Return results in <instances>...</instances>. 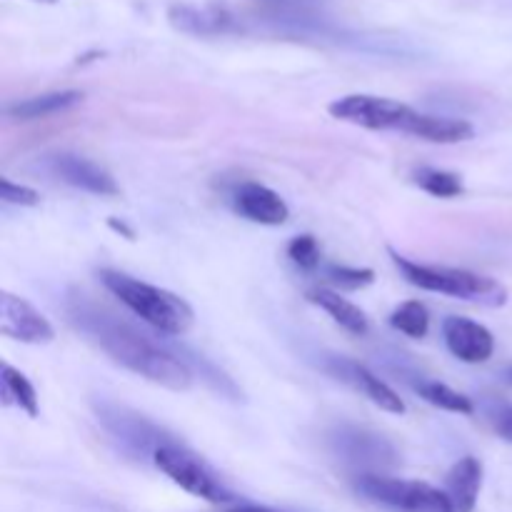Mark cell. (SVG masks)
Here are the masks:
<instances>
[{"label": "cell", "instance_id": "obj_1", "mask_svg": "<svg viewBox=\"0 0 512 512\" xmlns=\"http://www.w3.org/2000/svg\"><path fill=\"white\" fill-rule=\"evenodd\" d=\"M70 323L80 330L88 340H93L105 355L118 365L128 368L140 378L158 383L168 390H188L193 385V373L188 365L175 353L165 350L163 345L153 343L148 335L140 333L133 325L123 323L115 315L105 313L90 300L73 298L68 303Z\"/></svg>", "mask_w": 512, "mask_h": 512}, {"label": "cell", "instance_id": "obj_2", "mask_svg": "<svg viewBox=\"0 0 512 512\" xmlns=\"http://www.w3.org/2000/svg\"><path fill=\"white\" fill-rule=\"evenodd\" d=\"M100 280L125 308L133 310L143 323L153 325L158 333L183 335L193 328V308L175 293L118 270H100Z\"/></svg>", "mask_w": 512, "mask_h": 512}, {"label": "cell", "instance_id": "obj_3", "mask_svg": "<svg viewBox=\"0 0 512 512\" xmlns=\"http://www.w3.org/2000/svg\"><path fill=\"white\" fill-rule=\"evenodd\" d=\"M390 255H393V263L398 265L400 273L405 275V280L413 283L415 288L430 290V293L453 295V298L488 305V308H500V305L508 303V290H505V285H500L498 280L468 273V270L420 265L398 253Z\"/></svg>", "mask_w": 512, "mask_h": 512}, {"label": "cell", "instance_id": "obj_4", "mask_svg": "<svg viewBox=\"0 0 512 512\" xmlns=\"http://www.w3.org/2000/svg\"><path fill=\"white\" fill-rule=\"evenodd\" d=\"M153 465L160 473L168 475L178 488L195 495V498L208 500L213 505H225L235 500V495L225 488L223 480L215 475V470L205 460H200L198 455L185 450L183 445H160L153 453Z\"/></svg>", "mask_w": 512, "mask_h": 512}, {"label": "cell", "instance_id": "obj_5", "mask_svg": "<svg viewBox=\"0 0 512 512\" xmlns=\"http://www.w3.org/2000/svg\"><path fill=\"white\" fill-rule=\"evenodd\" d=\"M355 488L373 503L388 505V508L400 512H453V505L443 490L420 483V480L365 473L360 475Z\"/></svg>", "mask_w": 512, "mask_h": 512}, {"label": "cell", "instance_id": "obj_6", "mask_svg": "<svg viewBox=\"0 0 512 512\" xmlns=\"http://www.w3.org/2000/svg\"><path fill=\"white\" fill-rule=\"evenodd\" d=\"M330 115L343 123L360 125L370 130H400L415 113L410 105L393 98H378V95H345V98L330 103Z\"/></svg>", "mask_w": 512, "mask_h": 512}, {"label": "cell", "instance_id": "obj_7", "mask_svg": "<svg viewBox=\"0 0 512 512\" xmlns=\"http://www.w3.org/2000/svg\"><path fill=\"white\" fill-rule=\"evenodd\" d=\"M0 333L5 338L30 345H45L55 338V330L48 318L38 313L28 300L13 293L0 295Z\"/></svg>", "mask_w": 512, "mask_h": 512}, {"label": "cell", "instance_id": "obj_8", "mask_svg": "<svg viewBox=\"0 0 512 512\" xmlns=\"http://www.w3.org/2000/svg\"><path fill=\"white\" fill-rule=\"evenodd\" d=\"M325 370H328L330 375H335L338 380H343V383H348L350 388H355L358 393H363L365 398H368L370 403L378 405L380 410H388V413L395 415L405 413L403 398H400L390 385H385L383 380L375 378L365 365L353 363V360L343 358V355H340V358L338 355H330V358L325 360Z\"/></svg>", "mask_w": 512, "mask_h": 512}, {"label": "cell", "instance_id": "obj_9", "mask_svg": "<svg viewBox=\"0 0 512 512\" xmlns=\"http://www.w3.org/2000/svg\"><path fill=\"white\" fill-rule=\"evenodd\" d=\"M443 338L448 345L450 353L458 360L470 365L485 363V360L493 358L495 353V338L485 325L475 323V320L458 318V315H450L443 323Z\"/></svg>", "mask_w": 512, "mask_h": 512}, {"label": "cell", "instance_id": "obj_10", "mask_svg": "<svg viewBox=\"0 0 512 512\" xmlns=\"http://www.w3.org/2000/svg\"><path fill=\"white\" fill-rule=\"evenodd\" d=\"M53 175H58L63 183L73 185V188L85 190V193L93 195H118V185H115L113 175L105 168H100L98 163L88 158H80L73 153H58L48 160Z\"/></svg>", "mask_w": 512, "mask_h": 512}, {"label": "cell", "instance_id": "obj_11", "mask_svg": "<svg viewBox=\"0 0 512 512\" xmlns=\"http://www.w3.org/2000/svg\"><path fill=\"white\" fill-rule=\"evenodd\" d=\"M100 420L105 423V428L120 438L123 443H128V448L133 450H150V458H153L155 450L160 445L175 443L160 428H155L153 423L143 418V415H130L128 410L115 408V405H108V408L100 410Z\"/></svg>", "mask_w": 512, "mask_h": 512}, {"label": "cell", "instance_id": "obj_12", "mask_svg": "<svg viewBox=\"0 0 512 512\" xmlns=\"http://www.w3.org/2000/svg\"><path fill=\"white\" fill-rule=\"evenodd\" d=\"M235 210L243 215L245 220L258 225H285L290 218V208L285 205V200L280 198L275 190L265 188L260 183H243L235 190Z\"/></svg>", "mask_w": 512, "mask_h": 512}, {"label": "cell", "instance_id": "obj_13", "mask_svg": "<svg viewBox=\"0 0 512 512\" xmlns=\"http://www.w3.org/2000/svg\"><path fill=\"white\" fill-rule=\"evenodd\" d=\"M480 488H483V463L473 455L460 458L445 480V495L453 505V512H473L478 505Z\"/></svg>", "mask_w": 512, "mask_h": 512}, {"label": "cell", "instance_id": "obj_14", "mask_svg": "<svg viewBox=\"0 0 512 512\" xmlns=\"http://www.w3.org/2000/svg\"><path fill=\"white\" fill-rule=\"evenodd\" d=\"M168 20L175 30L188 35H220L233 30L235 20L223 8H195V5H173L168 10Z\"/></svg>", "mask_w": 512, "mask_h": 512}, {"label": "cell", "instance_id": "obj_15", "mask_svg": "<svg viewBox=\"0 0 512 512\" xmlns=\"http://www.w3.org/2000/svg\"><path fill=\"white\" fill-rule=\"evenodd\" d=\"M403 133L413 135V138L428 140V143H463V140H470L475 135V128L468 123V120L460 118H438V115H423L415 110L413 115L405 123Z\"/></svg>", "mask_w": 512, "mask_h": 512}, {"label": "cell", "instance_id": "obj_16", "mask_svg": "<svg viewBox=\"0 0 512 512\" xmlns=\"http://www.w3.org/2000/svg\"><path fill=\"white\" fill-rule=\"evenodd\" d=\"M308 300L313 305H318V308H323L325 313H328L330 318L340 325V328L348 330V333L360 335V338H363V335H368L370 323H368V318H365V313L358 308V305L350 303L348 298H343V295L333 293V290L318 288V290H310Z\"/></svg>", "mask_w": 512, "mask_h": 512}, {"label": "cell", "instance_id": "obj_17", "mask_svg": "<svg viewBox=\"0 0 512 512\" xmlns=\"http://www.w3.org/2000/svg\"><path fill=\"white\" fill-rule=\"evenodd\" d=\"M338 450L350 463H393L395 450L378 435L343 430L338 435Z\"/></svg>", "mask_w": 512, "mask_h": 512}, {"label": "cell", "instance_id": "obj_18", "mask_svg": "<svg viewBox=\"0 0 512 512\" xmlns=\"http://www.w3.org/2000/svg\"><path fill=\"white\" fill-rule=\"evenodd\" d=\"M83 100V93L78 90H63V93H48V95H35V98L20 100L5 108V115L20 120H35V118H48V115L68 110Z\"/></svg>", "mask_w": 512, "mask_h": 512}, {"label": "cell", "instance_id": "obj_19", "mask_svg": "<svg viewBox=\"0 0 512 512\" xmlns=\"http://www.w3.org/2000/svg\"><path fill=\"white\" fill-rule=\"evenodd\" d=\"M0 398H3V405H18L30 418H38L40 410L35 388L28 383L23 373H18L8 363H3V368H0Z\"/></svg>", "mask_w": 512, "mask_h": 512}, {"label": "cell", "instance_id": "obj_20", "mask_svg": "<svg viewBox=\"0 0 512 512\" xmlns=\"http://www.w3.org/2000/svg\"><path fill=\"white\" fill-rule=\"evenodd\" d=\"M390 325H393L395 330H400V333L408 335V338H415V340L425 338L430 328L428 308H425L420 300H408V303H403L400 308L393 310V315H390Z\"/></svg>", "mask_w": 512, "mask_h": 512}, {"label": "cell", "instance_id": "obj_21", "mask_svg": "<svg viewBox=\"0 0 512 512\" xmlns=\"http://www.w3.org/2000/svg\"><path fill=\"white\" fill-rule=\"evenodd\" d=\"M418 393H420V398L428 400L430 405L450 410V413L473 415V410H475L473 403H470V398H465V395L458 393V390L448 388V385L435 383V380H425V383H420Z\"/></svg>", "mask_w": 512, "mask_h": 512}, {"label": "cell", "instance_id": "obj_22", "mask_svg": "<svg viewBox=\"0 0 512 512\" xmlns=\"http://www.w3.org/2000/svg\"><path fill=\"white\" fill-rule=\"evenodd\" d=\"M415 185L423 188L425 193L435 195V198H458L465 193V185L460 175L448 173V170L423 168L415 173Z\"/></svg>", "mask_w": 512, "mask_h": 512}, {"label": "cell", "instance_id": "obj_23", "mask_svg": "<svg viewBox=\"0 0 512 512\" xmlns=\"http://www.w3.org/2000/svg\"><path fill=\"white\" fill-rule=\"evenodd\" d=\"M288 258L293 260L298 268L315 270L320 265V248L318 240L313 235H298L288 243Z\"/></svg>", "mask_w": 512, "mask_h": 512}, {"label": "cell", "instance_id": "obj_24", "mask_svg": "<svg viewBox=\"0 0 512 512\" xmlns=\"http://www.w3.org/2000/svg\"><path fill=\"white\" fill-rule=\"evenodd\" d=\"M328 278L333 280V283H338L340 288L358 290V288H365V285L373 283L375 273L370 268H348V265H330Z\"/></svg>", "mask_w": 512, "mask_h": 512}, {"label": "cell", "instance_id": "obj_25", "mask_svg": "<svg viewBox=\"0 0 512 512\" xmlns=\"http://www.w3.org/2000/svg\"><path fill=\"white\" fill-rule=\"evenodd\" d=\"M0 198H3V203L23 205V208H33L40 203V195L33 188H25V185L13 183L8 178H0Z\"/></svg>", "mask_w": 512, "mask_h": 512}, {"label": "cell", "instance_id": "obj_26", "mask_svg": "<svg viewBox=\"0 0 512 512\" xmlns=\"http://www.w3.org/2000/svg\"><path fill=\"white\" fill-rule=\"evenodd\" d=\"M495 428H498V435L505 440V443H512V408L505 410V413L500 415Z\"/></svg>", "mask_w": 512, "mask_h": 512}, {"label": "cell", "instance_id": "obj_27", "mask_svg": "<svg viewBox=\"0 0 512 512\" xmlns=\"http://www.w3.org/2000/svg\"><path fill=\"white\" fill-rule=\"evenodd\" d=\"M263 3L273 5V8L280 10V8H303L308 0H263Z\"/></svg>", "mask_w": 512, "mask_h": 512}, {"label": "cell", "instance_id": "obj_28", "mask_svg": "<svg viewBox=\"0 0 512 512\" xmlns=\"http://www.w3.org/2000/svg\"><path fill=\"white\" fill-rule=\"evenodd\" d=\"M108 225H110V228L115 230V233H123L125 238H128V240H133V238H135V233H133V230L128 228V225L123 223V220H120V223H118V220H115V218H110V220H108Z\"/></svg>", "mask_w": 512, "mask_h": 512}, {"label": "cell", "instance_id": "obj_29", "mask_svg": "<svg viewBox=\"0 0 512 512\" xmlns=\"http://www.w3.org/2000/svg\"><path fill=\"white\" fill-rule=\"evenodd\" d=\"M228 512H275V510L258 508V505H240V508H233V510H228Z\"/></svg>", "mask_w": 512, "mask_h": 512}, {"label": "cell", "instance_id": "obj_30", "mask_svg": "<svg viewBox=\"0 0 512 512\" xmlns=\"http://www.w3.org/2000/svg\"><path fill=\"white\" fill-rule=\"evenodd\" d=\"M33 3H40V5H55L58 0H33Z\"/></svg>", "mask_w": 512, "mask_h": 512}, {"label": "cell", "instance_id": "obj_31", "mask_svg": "<svg viewBox=\"0 0 512 512\" xmlns=\"http://www.w3.org/2000/svg\"><path fill=\"white\" fill-rule=\"evenodd\" d=\"M508 380L512 383V368H508Z\"/></svg>", "mask_w": 512, "mask_h": 512}]
</instances>
